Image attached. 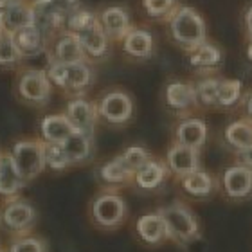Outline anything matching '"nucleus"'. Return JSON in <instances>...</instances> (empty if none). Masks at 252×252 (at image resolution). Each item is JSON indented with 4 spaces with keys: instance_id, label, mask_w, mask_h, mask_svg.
<instances>
[{
    "instance_id": "nucleus-30",
    "label": "nucleus",
    "mask_w": 252,
    "mask_h": 252,
    "mask_svg": "<svg viewBox=\"0 0 252 252\" xmlns=\"http://www.w3.org/2000/svg\"><path fill=\"white\" fill-rule=\"evenodd\" d=\"M22 62L24 58L13 40V34L4 31L0 34V70H15Z\"/></svg>"
},
{
    "instance_id": "nucleus-4",
    "label": "nucleus",
    "mask_w": 252,
    "mask_h": 252,
    "mask_svg": "<svg viewBox=\"0 0 252 252\" xmlns=\"http://www.w3.org/2000/svg\"><path fill=\"white\" fill-rule=\"evenodd\" d=\"M9 155L15 162L18 173L26 182L34 180L43 169L45 164V142L42 139H20L9 150Z\"/></svg>"
},
{
    "instance_id": "nucleus-19",
    "label": "nucleus",
    "mask_w": 252,
    "mask_h": 252,
    "mask_svg": "<svg viewBox=\"0 0 252 252\" xmlns=\"http://www.w3.org/2000/svg\"><path fill=\"white\" fill-rule=\"evenodd\" d=\"M207 141V125L198 117H186L175 126V142L200 150Z\"/></svg>"
},
{
    "instance_id": "nucleus-44",
    "label": "nucleus",
    "mask_w": 252,
    "mask_h": 252,
    "mask_svg": "<svg viewBox=\"0 0 252 252\" xmlns=\"http://www.w3.org/2000/svg\"><path fill=\"white\" fill-rule=\"evenodd\" d=\"M4 32V18H2V13H0V34Z\"/></svg>"
},
{
    "instance_id": "nucleus-23",
    "label": "nucleus",
    "mask_w": 252,
    "mask_h": 252,
    "mask_svg": "<svg viewBox=\"0 0 252 252\" xmlns=\"http://www.w3.org/2000/svg\"><path fill=\"white\" fill-rule=\"evenodd\" d=\"M135 229L139 238L144 243H148V245H158L166 238H169L166 223H164L162 216L158 215V211L157 213H148V215L139 216Z\"/></svg>"
},
{
    "instance_id": "nucleus-15",
    "label": "nucleus",
    "mask_w": 252,
    "mask_h": 252,
    "mask_svg": "<svg viewBox=\"0 0 252 252\" xmlns=\"http://www.w3.org/2000/svg\"><path fill=\"white\" fill-rule=\"evenodd\" d=\"M198 152L200 150H194V148L182 146V144L173 142L169 146L168 153H166V166H168L169 173H173L182 179L186 175L200 169Z\"/></svg>"
},
{
    "instance_id": "nucleus-3",
    "label": "nucleus",
    "mask_w": 252,
    "mask_h": 252,
    "mask_svg": "<svg viewBox=\"0 0 252 252\" xmlns=\"http://www.w3.org/2000/svg\"><path fill=\"white\" fill-rule=\"evenodd\" d=\"M15 92L24 105L42 108L51 99L53 83L43 68H22L16 76Z\"/></svg>"
},
{
    "instance_id": "nucleus-20",
    "label": "nucleus",
    "mask_w": 252,
    "mask_h": 252,
    "mask_svg": "<svg viewBox=\"0 0 252 252\" xmlns=\"http://www.w3.org/2000/svg\"><path fill=\"white\" fill-rule=\"evenodd\" d=\"M74 131L72 123L65 114H51L40 121V139L47 144H62Z\"/></svg>"
},
{
    "instance_id": "nucleus-41",
    "label": "nucleus",
    "mask_w": 252,
    "mask_h": 252,
    "mask_svg": "<svg viewBox=\"0 0 252 252\" xmlns=\"http://www.w3.org/2000/svg\"><path fill=\"white\" fill-rule=\"evenodd\" d=\"M245 114H247V119L252 121V92L247 95V99H245Z\"/></svg>"
},
{
    "instance_id": "nucleus-2",
    "label": "nucleus",
    "mask_w": 252,
    "mask_h": 252,
    "mask_svg": "<svg viewBox=\"0 0 252 252\" xmlns=\"http://www.w3.org/2000/svg\"><path fill=\"white\" fill-rule=\"evenodd\" d=\"M47 76L53 87L65 90L68 94H83L95 81L94 68L90 62L78 63H47Z\"/></svg>"
},
{
    "instance_id": "nucleus-32",
    "label": "nucleus",
    "mask_w": 252,
    "mask_h": 252,
    "mask_svg": "<svg viewBox=\"0 0 252 252\" xmlns=\"http://www.w3.org/2000/svg\"><path fill=\"white\" fill-rule=\"evenodd\" d=\"M99 22V16H97V11H90L87 7H81L79 5L78 9H74L67 18V24H65V29L74 34L89 29V27L95 26Z\"/></svg>"
},
{
    "instance_id": "nucleus-13",
    "label": "nucleus",
    "mask_w": 252,
    "mask_h": 252,
    "mask_svg": "<svg viewBox=\"0 0 252 252\" xmlns=\"http://www.w3.org/2000/svg\"><path fill=\"white\" fill-rule=\"evenodd\" d=\"M119 43L123 53L133 60H148L155 53V36L148 27L133 26Z\"/></svg>"
},
{
    "instance_id": "nucleus-40",
    "label": "nucleus",
    "mask_w": 252,
    "mask_h": 252,
    "mask_svg": "<svg viewBox=\"0 0 252 252\" xmlns=\"http://www.w3.org/2000/svg\"><path fill=\"white\" fill-rule=\"evenodd\" d=\"M20 2H24V0H0V13H4V11L11 9L13 5L20 4Z\"/></svg>"
},
{
    "instance_id": "nucleus-38",
    "label": "nucleus",
    "mask_w": 252,
    "mask_h": 252,
    "mask_svg": "<svg viewBox=\"0 0 252 252\" xmlns=\"http://www.w3.org/2000/svg\"><path fill=\"white\" fill-rule=\"evenodd\" d=\"M243 27H245V34L249 40H252V4L249 5L245 13H243Z\"/></svg>"
},
{
    "instance_id": "nucleus-16",
    "label": "nucleus",
    "mask_w": 252,
    "mask_h": 252,
    "mask_svg": "<svg viewBox=\"0 0 252 252\" xmlns=\"http://www.w3.org/2000/svg\"><path fill=\"white\" fill-rule=\"evenodd\" d=\"M13 40H15L16 47H18L24 60L38 58V56L47 53L49 36L38 26L26 27V29L13 32Z\"/></svg>"
},
{
    "instance_id": "nucleus-28",
    "label": "nucleus",
    "mask_w": 252,
    "mask_h": 252,
    "mask_svg": "<svg viewBox=\"0 0 252 252\" xmlns=\"http://www.w3.org/2000/svg\"><path fill=\"white\" fill-rule=\"evenodd\" d=\"M182 188L186 193L194 196V198H204V196L211 194V191L215 188V180L209 173L196 169L193 173L182 177Z\"/></svg>"
},
{
    "instance_id": "nucleus-17",
    "label": "nucleus",
    "mask_w": 252,
    "mask_h": 252,
    "mask_svg": "<svg viewBox=\"0 0 252 252\" xmlns=\"http://www.w3.org/2000/svg\"><path fill=\"white\" fill-rule=\"evenodd\" d=\"M223 191L229 198L242 200L252 193V169L243 164H234L223 171Z\"/></svg>"
},
{
    "instance_id": "nucleus-43",
    "label": "nucleus",
    "mask_w": 252,
    "mask_h": 252,
    "mask_svg": "<svg viewBox=\"0 0 252 252\" xmlns=\"http://www.w3.org/2000/svg\"><path fill=\"white\" fill-rule=\"evenodd\" d=\"M32 5H38V4H45V2H49V0H29Z\"/></svg>"
},
{
    "instance_id": "nucleus-10",
    "label": "nucleus",
    "mask_w": 252,
    "mask_h": 252,
    "mask_svg": "<svg viewBox=\"0 0 252 252\" xmlns=\"http://www.w3.org/2000/svg\"><path fill=\"white\" fill-rule=\"evenodd\" d=\"M97 16H99L103 31L106 32V36L110 38L112 42H121L133 27L130 11L125 5H106L101 11H97Z\"/></svg>"
},
{
    "instance_id": "nucleus-26",
    "label": "nucleus",
    "mask_w": 252,
    "mask_h": 252,
    "mask_svg": "<svg viewBox=\"0 0 252 252\" xmlns=\"http://www.w3.org/2000/svg\"><path fill=\"white\" fill-rule=\"evenodd\" d=\"M223 62V53L221 49L213 42H204L196 49H193L189 53V65L196 70L202 72H209V70H216Z\"/></svg>"
},
{
    "instance_id": "nucleus-39",
    "label": "nucleus",
    "mask_w": 252,
    "mask_h": 252,
    "mask_svg": "<svg viewBox=\"0 0 252 252\" xmlns=\"http://www.w3.org/2000/svg\"><path fill=\"white\" fill-rule=\"evenodd\" d=\"M238 160H240V164L252 169V148L243 150V152H238Z\"/></svg>"
},
{
    "instance_id": "nucleus-31",
    "label": "nucleus",
    "mask_w": 252,
    "mask_h": 252,
    "mask_svg": "<svg viewBox=\"0 0 252 252\" xmlns=\"http://www.w3.org/2000/svg\"><path fill=\"white\" fill-rule=\"evenodd\" d=\"M220 81L221 79H218V78H204L194 85L198 106H205V108H215V106H218V89H220Z\"/></svg>"
},
{
    "instance_id": "nucleus-5",
    "label": "nucleus",
    "mask_w": 252,
    "mask_h": 252,
    "mask_svg": "<svg viewBox=\"0 0 252 252\" xmlns=\"http://www.w3.org/2000/svg\"><path fill=\"white\" fill-rule=\"evenodd\" d=\"M95 106L99 119L110 126H123L133 117V99L123 89H110L103 92L95 101Z\"/></svg>"
},
{
    "instance_id": "nucleus-36",
    "label": "nucleus",
    "mask_w": 252,
    "mask_h": 252,
    "mask_svg": "<svg viewBox=\"0 0 252 252\" xmlns=\"http://www.w3.org/2000/svg\"><path fill=\"white\" fill-rule=\"evenodd\" d=\"M7 252H47V245L42 238L18 236L11 242Z\"/></svg>"
},
{
    "instance_id": "nucleus-27",
    "label": "nucleus",
    "mask_w": 252,
    "mask_h": 252,
    "mask_svg": "<svg viewBox=\"0 0 252 252\" xmlns=\"http://www.w3.org/2000/svg\"><path fill=\"white\" fill-rule=\"evenodd\" d=\"M225 141L236 152H243L252 148V121L251 119H240L225 128Z\"/></svg>"
},
{
    "instance_id": "nucleus-33",
    "label": "nucleus",
    "mask_w": 252,
    "mask_h": 252,
    "mask_svg": "<svg viewBox=\"0 0 252 252\" xmlns=\"http://www.w3.org/2000/svg\"><path fill=\"white\" fill-rule=\"evenodd\" d=\"M242 99L240 79H221L218 89V108H232Z\"/></svg>"
},
{
    "instance_id": "nucleus-25",
    "label": "nucleus",
    "mask_w": 252,
    "mask_h": 252,
    "mask_svg": "<svg viewBox=\"0 0 252 252\" xmlns=\"http://www.w3.org/2000/svg\"><path fill=\"white\" fill-rule=\"evenodd\" d=\"M4 18V31L7 32H16L26 27L36 26V13H34V5L29 0H24L20 4L13 5L11 9L2 13Z\"/></svg>"
},
{
    "instance_id": "nucleus-42",
    "label": "nucleus",
    "mask_w": 252,
    "mask_h": 252,
    "mask_svg": "<svg viewBox=\"0 0 252 252\" xmlns=\"http://www.w3.org/2000/svg\"><path fill=\"white\" fill-rule=\"evenodd\" d=\"M247 58H249V62H252V40H249V43H247Z\"/></svg>"
},
{
    "instance_id": "nucleus-18",
    "label": "nucleus",
    "mask_w": 252,
    "mask_h": 252,
    "mask_svg": "<svg viewBox=\"0 0 252 252\" xmlns=\"http://www.w3.org/2000/svg\"><path fill=\"white\" fill-rule=\"evenodd\" d=\"M26 186V180L18 173L9 152H4L0 157V198L5 202L18 198V193Z\"/></svg>"
},
{
    "instance_id": "nucleus-7",
    "label": "nucleus",
    "mask_w": 252,
    "mask_h": 252,
    "mask_svg": "<svg viewBox=\"0 0 252 252\" xmlns=\"http://www.w3.org/2000/svg\"><path fill=\"white\" fill-rule=\"evenodd\" d=\"M158 215L162 216L168 236L184 243L186 240L198 234V220L184 204H171L158 209Z\"/></svg>"
},
{
    "instance_id": "nucleus-14",
    "label": "nucleus",
    "mask_w": 252,
    "mask_h": 252,
    "mask_svg": "<svg viewBox=\"0 0 252 252\" xmlns=\"http://www.w3.org/2000/svg\"><path fill=\"white\" fill-rule=\"evenodd\" d=\"M83 47V53L89 62H101L110 54L112 40L106 36V32L103 31L101 24L97 22L95 26L85 29V31L76 34Z\"/></svg>"
},
{
    "instance_id": "nucleus-35",
    "label": "nucleus",
    "mask_w": 252,
    "mask_h": 252,
    "mask_svg": "<svg viewBox=\"0 0 252 252\" xmlns=\"http://www.w3.org/2000/svg\"><path fill=\"white\" fill-rule=\"evenodd\" d=\"M45 164L53 171H65L67 168H70V162L63 152L62 144H47L45 142Z\"/></svg>"
},
{
    "instance_id": "nucleus-46",
    "label": "nucleus",
    "mask_w": 252,
    "mask_h": 252,
    "mask_svg": "<svg viewBox=\"0 0 252 252\" xmlns=\"http://www.w3.org/2000/svg\"><path fill=\"white\" fill-rule=\"evenodd\" d=\"M0 252H2V251H0Z\"/></svg>"
},
{
    "instance_id": "nucleus-6",
    "label": "nucleus",
    "mask_w": 252,
    "mask_h": 252,
    "mask_svg": "<svg viewBox=\"0 0 252 252\" xmlns=\"http://www.w3.org/2000/svg\"><path fill=\"white\" fill-rule=\"evenodd\" d=\"M90 215L95 225L103 229H116L123 223L126 216V202L121 194L105 191L97 194L90 205Z\"/></svg>"
},
{
    "instance_id": "nucleus-29",
    "label": "nucleus",
    "mask_w": 252,
    "mask_h": 252,
    "mask_svg": "<svg viewBox=\"0 0 252 252\" xmlns=\"http://www.w3.org/2000/svg\"><path fill=\"white\" fill-rule=\"evenodd\" d=\"M180 5V0H141L142 13L157 22H168Z\"/></svg>"
},
{
    "instance_id": "nucleus-24",
    "label": "nucleus",
    "mask_w": 252,
    "mask_h": 252,
    "mask_svg": "<svg viewBox=\"0 0 252 252\" xmlns=\"http://www.w3.org/2000/svg\"><path fill=\"white\" fill-rule=\"evenodd\" d=\"M97 177L105 186L108 188H119V186H126L133 182L135 173L131 171L128 166L125 164L121 155L106 160L99 169H97Z\"/></svg>"
},
{
    "instance_id": "nucleus-8",
    "label": "nucleus",
    "mask_w": 252,
    "mask_h": 252,
    "mask_svg": "<svg viewBox=\"0 0 252 252\" xmlns=\"http://www.w3.org/2000/svg\"><path fill=\"white\" fill-rule=\"evenodd\" d=\"M36 221V211L27 200L15 198L5 204L2 215H0V223L5 231L16 236H24L31 231Z\"/></svg>"
},
{
    "instance_id": "nucleus-34",
    "label": "nucleus",
    "mask_w": 252,
    "mask_h": 252,
    "mask_svg": "<svg viewBox=\"0 0 252 252\" xmlns=\"http://www.w3.org/2000/svg\"><path fill=\"white\" fill-rule=\"evenodd\" d=\"M121 157H123V160H125L126 166H128L133 173H137L148 160H152L153 158L152 153L142 146H128L125 152L121 153Z\"/></svg>"
},
{
    "instance_id": "nucleus-1",
    "label": "nucleus",
    "mask_w": 252,
    "mask_h": 252,
    "mask_svg": "<svg viewBox=\"0 0 252 252\" xmlns=\"http://www.w3.org/2000/svg\"><path fill=\"white\" fill-rule=\"evenodd\" d=\"M168 34L177 47L191 53L207 42V24L198 9L191 5H180L168 20Z\"/></svg>"
},
{
    "instance_id": "nucleus-45",
    "label": "nucleus",
    "mask_w": 252,
    "mask_h": 252,
    "mask_svg": "<svg viewBox=\"0 0 252 252\" xmlns=\"http://www.w3.org/2000/svg\"><path fill=\"white\" fill-rule=\"evenodd\" d=\"M2 153H4V152H2V150H0V157H2Z\"/></svg>"
},
{
    "instance_id": "nucleus-21",
    "label": "nucleus",
    "mask_w": 252,
    "mask_h": 252,
    "mask_svg": "<svg viewBox=\"0 0 252 252\" xmlns=\"http://www.w3.org/2000/svg\"><path fill=\"white\" fill-rule=\"evenodd\" d=\"M62 148L70 166L89 162L94 155V135H89L83 131H74L67 141L62 142Z\"/></svg>"
},
{
    "instance_id": "nucleus-11",
    "label": "nucleus",
    "mask_w": 252,
    "mask_h": 252,
    "mask_svg": "<svg viewBox=\"0 0 252 252\" xmlns=\"http://www.w3.org/2000/svg\"><path fill=\"white\" fill-rule=\"evenodd\" d=\"M63 114L68 117V121L72 123L76 131H83V133L94 135L95 125L99 121L95 103L85 99L81 95H76L67 103V108H65Z\"/></svg>"
},
{
    "instance_id": "nucleus-12",
    "label": "nucleus",
    "mask_w": 252,
    "mask_h": 252,
    "mask_svg": "<svg viewBox=\"0 0 252 252\" xmlns=\"http://www.w3.org/2000/svg\"><path fill=\"white\" fill-rule=\"evenodd\" d=\"M164 103L169 110L175 112V114H180V116L191 112L193 108L198 106L194 85L188 83V81H180V79L169 81L164 89Z\"/></svg>"
},
{
    "instance_id": "nucleus-22",
    "label": "nucleus",
    "mask_w": 252,
    "mask_h": 252,
    "mask_svg": "<svg viewBox=\"0 0 252 252\" xmlns=\"http://www.w3.org/2000/svg\"><path fill=\"white\" fill-rule=\"evenodd\" d=\"M169 169L166 166V162L152 158L142 166L133 177V182L139 189L142 191H155L164 184V180L168 179Z\"/></svg>"
},
{
    "instance_id": "nucleus-37",
    "label": "nucleus",
    "mask_w": 252,
    "mask_h": 252,
    "mask_svg": "<svg viewBox=\"0 0 252 252\" xmlns=\"http://www.w3.org/2000/svg\"><path fill=\"white\" fill-rule=\"evenodd\" d=\"M182 247L186 249V252H207V242L200 234H196V236L186 240Z\"/></svg>"
},
{
    "instance_id": "nucleus-9",
    "label": "nucleus",
    "mask_w": 252,
    "mask_h": 252,
    "mask_svg": "<svg viewBox=\"0 0 252 252\" xmlns=\"http://www.w3.org/2000/svg\"><path fill=\"white\" fill-rule=\"evenodd\" d=\"M47 58L49 63H78L89 62L83 53V47L79 43L78 36L74 32L63 29L53 36H49L47 45Z\"/></svg>"
}]
</instances>
